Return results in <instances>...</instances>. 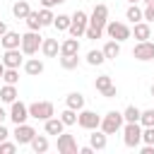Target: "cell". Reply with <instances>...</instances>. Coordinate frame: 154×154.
Returning a JSON list of instances; mask_svg holds the SVG:
<instances>
[{"label":"cell","mask_w":154,"mask_h":154,"mask_svg":"<svg viewBox=\"0 0 154 154\" xmlns=\"http://www.w3.org/2000/svg\"><path fill=\"white\" fill-rule=\"evenodd\" d=\"M123 144L130 149H137L142 144V125L140 123H123Z\"/></svg>","instance_id":"6da1fadb"},{"label":"cell","mask_w":154,"mask_h":154,"mask_svg":"<svg viewBox=\"0 0 154 154\" xmlns=\"http://www.w3.org/2000/svg\"><path fill=\"white\" fill-rule=\"evenodd\" d=\"M87 24H89V14H87V12H82V10H75V12L70 14V26H67L70 36L82 38V36H84V31H87Z\"/></svg>","instance_id":"7a4b0ae2"},{"label":"cell","mask_w":154,"mask_h":154,"mask_svg":"<svg viewBox=\"0 0 154 154\" xmlns=\"http://www.w3.org/2000/svg\"><path fill=\"white\" fill-rule=\"evenodd\" d=\"M123 113L120 111H108L106 116H101V123H99V130H103L106 135H116L120 128H123Z\"/></svg>","instance_id":"3957f363"},{"label":"cell","mask_w":154,"mask_h":154,"mask_svg":"<svg viewBox=\"0 0 154 154\" xmlns=\"http://www.w3.org/2000/svg\"><path fill=\"white\" fill-rule=\"evenodd\" d=\"M41 41H43V36H41L38 31H26V34H22L19 51H22L24 55H36V53L41 51Z\"/></svg>","instance_id":"277c9868"},{"label":"cell","mask_w":154,"mask_h":154,"mask_svg":"<svg viewBox=\"0 0 154 154\" xmlns=\"http://www.w3.org/2000/svg\"><path fill=\"white\" fill-rule=\"evenodd\" d=\"M103 31H106L111 38L120 41V43L130 38V26H128L125 22H116V19H108V22H106V26H103Z\"/></svg>","instance_id":"5b68a950"},{"label":"cell","mask_w":154,"mask_h":154,"mask_svg":"<svg viewBox=\"0 0 154 154\" xmlns=\"http://www.w3.org/2000/svg\"><path fill=\"white\" fill-rule=\"evenodd\" d=\"M51 116H55V106L51 101H34V103H29V118L48 120Z\"/></svg>","instance_id":"8992f818"},{"label":"cell","mask_w":154,"mask_h":154,"mask_svg":"<svg viewBox=\"0 0 154 154\" xmlns=\"http://www.w3.org/2000/svg\"><path fill=\"white\" fill-rule=\"evenodd\" d=\"M99 123H101V116H99L96 111H87V108L77 111V125H79L82 130H96Z\"/></svg>","instance_id":"52a82bcc"},{"label":"cell","mask_w":154,"mask_h":154,"mask_svg":"<svg viewBox=\"0 0 154 154\" xmlns=\"http://www.w3.org/2000/svg\"><path fill=\"white\" fill-rule=\"evenodd\" d=\"M132 58L140 60V63H147V60H154V43L147 38V41H137L135 48H132Z\"/></svg>","instance_id":"ba28073f"},{"label":"cell","mask_w":154,"mask_h":154,"mask_svg":"<svg viewBox=\"0 0 154 154\" xmlns=\"http://www.w3.org/2000/svg\"><path fill=\"white\" fill-rule=\"evenodd\" d=\"M7 118H10L14 125L26 123V118H29V106L22 103V101H12V103H10V113H7Z\"/></svg>","instance_id":"9c48e42d"},{"label":"cell","mask_w":154,"mask_h":154,"mask_svg":"<svg viewBox=\"0 0 154 154\" xmlns=\"http://www.w3.org/2000/svg\"><path fill=\"white\" fill-rule=\"evenodd\" d=\"M34 135H36V130H34L31 125H26V123L14 125V132H12V137H14L17 144H29V142L34 140Z\"/></svg>","instance_id":"30bf717a"},{"label":"cell","mask_w":154,"mask_h":154,"mask_svg":"<svg viewBox=\"0 0 154 154\" xmlns=\"http://www.w3.org/2000/svg\"><path fill=\"white\" fill-rule=\"evenodd\" d=\"M106 22H108V7H106L103 2H99V5L91 10V14H89V24H91V26L103 29V26H106Z\"/></svg>","instance_id":"8fae6325"},{"label":"cell","mask_w":154,"mask_h":154,"mask_svg":"<svg viewBox=\"0 0 154 154\" xmlns=\"http://www.w3.org/2000/svg\"><path fill=\"white\" fill-rule=\"evenodd\" d=\"M58 152H60V154H77V152H79L77 140H75L72 135L60 132V135H58Z\"/></svg>","instance_id":"7c38bea8"},{"label":"cell","mask_w":154,"mask_h":154,"mask_svg":"<svg viewBox=\"0 0 154 154\" xmlns=\"http://www.w3.org/2000/svg\"><path fill=\"white\" fill-rule=\"evenodd\" d=\"M24 53L19 51V48H7L5 51V55H2V65L5 67H17L19 70V65H24V58H22Z\"/></svg>","instance_id":"4fadbf2b"},{"label":"cell","mask_w":154,"mask_h":154,"mask_svg":"<svg viewBox=\"0 0 154 154\" xmlns=\"http://www.w3.org/2000/svg\"><path fill=\"white\" fill-rule=\"evenodd\" d=\"M89 147L94 149V152H103L106 147H108V135L103 132V130H91V135H89Z\"/></svg>","instance_id":"5bb4252c"},{"label":"cell","mask_w":154,"mask_h":154,"mask_svg":"<svg viewBox=\"0 0 154 154\" xmlns=\"http://www.w3.org/2000/svg\"><path fill=\"white\" fill-rule=\"evenodd\" d=\"M43 130H46V135H60V132H65V123L58 118V116H51L48 120H43Z\"/></svg>","instance_id":"9a60e30c"},{"label":"cell","mask_w":154,"mask_h":154,"mask_svg":"<svg viewBox=\"0 0 154 154\" xmlns=\"http://www.w3.org/2000/svg\"><path fill=\"white\" fill-rule=\"evenodd\" d=\"M130 36H135L137 41H147L152 38V29H149V22H135V29H130Z\"/></svg>","instance_id":"2e32d148"},{"label":"cell","mask_w":154,"mask_h":154,"mask_svg":"<svg viewBox=\"0 0 154 154\" xmlns=\"http://www.w3.org/2000/svg\"><path fill=\"white\" fill-rule=\"evenodd\" d=\"M43 70H46L43 60H38V58H29V60H24V72H26L29 77H38V75H43Z\"/></svg>","instance_id":"e0dca14e"},{"label":"cell","mask_w":154,"mask_h":154,"mask_svg":"<svg viewBox=\"0 0 154 154\" xmlns=\"http://www.w3.org/2000/svg\"><path fill=\"white\" fill-rule=\"evenodd\" d=\"M0 43H2V48L7 51V48H19V43H22V34H17V31H5L2 36H0Z\"/></svg>","instance_id":"ac0fdd59"},{"label":"cell","mask_w":154,"mask_h":154,"mask_svg":"<svg viewBox=\"0 0 154 154\" xmlns=\"http://www.w3.org/2000/svg\"><path fill=\"white\" fill-rule=\"evenodd\" d=\"M41 53H43L46 58H55V55L60 53L58 38H43V41H41Z\"/></svg>","instance_id":"d6986e66"},{"label":"cell","mask_w":154,"mask_h":154,"mask_svg":"<svg viewBox=\"0 0 154 154\" xmlns=\"http://www.w3.org/2000/svg\"><path fill=\"white\" fill-rule=\"evenodd\" d=\"M103 58L106 60H116L118 55H120V41H116V38H108L106 43H103Z\"/></svg>","instance_id":"ffe728a7"},{"label":"cell","mask_w":154,"mask_h":154,"mask_svg":"<svg viewBox=\"0 0 154 154\" xmlns=\"http://www.w3.org/2000/svg\"><path fill=\"white\" fill-rule=\"evenodd\" d=\"M65 106L72 108V111H82V108H84V94H79V91H70V94L65 96Z\"/></svg>","instance_id":"44dd1931"},{"label":"cell","mask_w":154,"mask_h":154,"mask_svg":"<svg viewBox=\"0 0 154 154\" xmlns=\"http://www.w3.org/2000/svg\"><path fill=\"white\" fill-rule=\"evenodd\" d=\"M72 53H79V38L70 36L60 43V55H72Z\"/></svg>","instance_id":"7402d4cb"},{"label":"cell","mask_w":154,"mask_h":154,"mask_svg":"<svg viewBox=\"0 0 154 154\" xmlns=\"http://www.w3.org/2000/svg\"><path fill=\"white\" fill-rule=\"evenodd\" d=\"M29 144H31V149H34L36 154H46L48 147H51V144H48V137H46V135H38V132L34 135V140H31Z\"/></svg>","instance_id":"603a6c76"},{"label":"cell","mask_w":154,"mask_h":154,"mask_svg":"<svg viewBox=\"0 0 154 154\" xmlns=\"http://www.w3.org/2000/svg\"><path fill=\"white\" fill-rule=\"evenodd\" d=\"M29 12H31V5H29L26 0H17V2L12 5V14H14V19H26Z\"/></svg>","instance_id":"cb8c5ba5"},{"label":"cell","mask_w":154,"mask_h":154,"mask_svg":"<svg viewBox=\"0 0 154 154\" xmlns=\"http://www.w3.org/2000/svg\"><path fill=\"white\" fill-rule=\"evenodd\" d=\"M17 84H5L2 89H0V101L2 103H12V101H17Z\"/></svg>","instance_id":"d4e9b609"},{"label":"cell","mask_w":154,"mask_h":154,"mask_svg":"<svg viewBox=\"0 0 154 154\" xmlns=\"http://www.w3.org/2000/svg\"><path fill=\"white\" fill-rule=\"evenodd\" d=\"M103 51H99V48H91L89 53H87V63L91 65V67H99V65H103Z\"/></svg>","instance_id":"484cf974"},{"label":"cell","mask_w":154,"mask_h":154,"mask_svg":"<svg viewBox=\"0 0 154 154\" xmlns=\"http://www.w3.org/2000/svg\"><path fill=\"white\" fill-rule=\"evenodd\" d=\"M79 65V53H72V55H60V67L63 70H75Z\"/></svg>","instance_id":"4316f807"},{"label":"cell","mask_w":154,"mask_h":154,"mask_svg":"<svg viewBox=\"0 0 154 154\" xmlns=\"http://www.w3.org/2000/svg\"><path fill=\"white\" fill-rule=\"evenodd\" d=\"M125 19L132 22V24H135V22H142V7H137V2H132V5L125 10Z\"/></svg>","instance_id":"83f0119b"},{"label":"cell","mask_w":154,"mask_h":154,"mask_svg":"<svg viewBox=\"0 0 154 154\" xmlns=\"http://www.w3.org/2000/svg\"><path fill=\"white\" fill-rule=\"evenodd\" d=\"M24 22H26L29 31H41V29H43V24H41V19H38V12H34V10L26 14V19H24Z\"/></svg>","instance_id":"f1b7e54d"},{"label":"cell","mask_w":154,"mask_h":154,"mask_svg":"<svg viewBox=\"0 0 154 154\" xmlns=\"http://www.w3.org/2000/svg\"><path fill=\"white\" fill-rule=\"evenodd\" d=\"M51 26H53L55 31H67V26H70V14H55Z\"/></svg>","instance_id":"f546056e"},{"label":"cell","mask_w":154,"mask_h":154,"mask_svg":"<svg viewBox=\"0 0 154 154\" xmlns=\"http://www.w3.org/2000/svg\"><path fill=\"white\" fill-rule=\"evenodd\" d=\"M111 84H113L111 75H99V77L94 79V89H96V91H101V94H103V91H106V89H108Z\"/></svg>","instance_id":"4dcf8cb0"},{"label":"cell","mask_w":154,"mask_h":154,"mask_svg":"<svg viewBox=\"0 0 154 154\" xmlns=\"http://www.w3.org/2000/svg\"><path fill=\"white\" fill-rule=\"evenodd\" d=\"M140 113H142V111H140L137 106H128V108L123 111V120H125V123H140Z\"/></svg>","instance_id":"1f68e13d"},{"label":"cell","mask_w":154,"mask_h":154,"mask_svg":"<svg viewBox=\"0 0 154 154\" xmlns=\"http://www.w3.org/2000/svg\"><path fill=\"white\" fill-rule=\"evenodd\" d=\"M2 82H5V84H17V82H19V70H17V67H5Z\"/></svg>","instance_id":"d6a6232c"},{"label":"cell","mask_w":154,"mask_h":154,"mask_svg":"<svg viewBox=\"0 0 154 154\" xmlns=\"http://www.w3.org/2000/svg\"><path fill=\"white\" fill-rule=\"evenodd\" d=\"M58 118L65 123V128H67V125H75V123H77V111H72V108H67V106H65V111H63Z\"/></svg>","instance_id":"836d02e7"},{"label":"cell","mask_w":154,"mask_h":154,"mask_svg":"<svg viewBox=\"0 0 154 154\" xmlns=\"http://www.w3.org/2000/svg\"><path fill=\"white\" fill-rule=\"evenodd\" d=\"M53 17H55V14H53L51 7H41V10H38V19H41L43 26H51V24H53Z\"/></svg>","instance_id":"e575fe53"},{"label":"cell","mask_w":154,"mask_h":154,"mask_svg":"<svg viewBox=\"0 0 154 154\" xmlns=\"http://www.w3.org/2000/svg\"><path fill=\"white\" fill-rule=\"evenodd\" d=\"M140 125L147 128V125H154V108H147L140 113Z\"/></svg>","instance_id":"d590c367"},{"label":"cell","mask_w":154,"mask_h":154,"mask_svg":"<svg viewBox=\"0 0 154 154\" xmlns=\"http://www.w3.org/2000/svg\"><path fill=\"white\" fill-rule=\"evenodd\" d=\"M84 36H87V38H91V41H96V38H101V36H103V29L87 24V31H84Z\"/></svg>","instance_id":"8d00e7d4"},{"label":"cell","mask_w":154,"mask_h":154,"mask_svg":"<svg viewBox=\"0 0 154 154\" xmlns=\"http://www.w3.org/2000/svg\"><path fill=\"white\" fill-rule=\"evenodd\" d=\"M17 147H19L17 142H7V140H2V142H0V154H14Z\"/></svg>","instance_id":"74e56055"},{"label":"cell","mask_w":154,"mask_h":154,"mask_svg":"<svg viewBox=\"0 0 154 154\" xmlns=\"http://www.w3.org/2000/svg\"><path fill=\"white\" fill-rule=\"evenodd\" d=\"M142 142L144 144H154V125L142 128Z\"/></svg>","instance_id":"f35d334b"},{"label":"cell","mask_w":154,"mask_h":154,"mask_svg":"<svg viewBox=\"0 0 154 154\" xmlns=\"http://www.w3.org/2000/svg\"><path fill=\"white\" fill-rule=\"evenodd\" d=\"M142 19H144V22H149V24L154 22V5H147V7L142 10Z\"/></svg>","instance_id":"ab89813d"},{"label":"cell","mask_w":154,"mask_h":154,"mask_svg":"<svg viewBox=\"0 0 154 154\" xmlns=\"http://www.w3.org/2000/svg\"><path fill=\"white\" fill-rule=\"evenodd\" d=\"M118 96V89H116V84H111L106 91H103V99H116Z\"/></svg>","instance_id":"60d3db41"},{"label":"cell","mask_w":154,"mask_h":154,"mask_svg":"<svg viewBox=\"0 0 154 154\" xmlns=\"http://www.w3.org/2000/svg\"><path fill=\"white\" fill-rule=\"evenodd\" d=\"M38 2H41V7H51V10H53L55 5H63L65 0H38Z\"/></svg>","instance_id":"b9f144b4"},{"label":"cell","mask_w":154,"mask_h":154,"mask_svg":"<svg viewBox=\"0 0 154 154\" xmlns=\"http://www.w3.org/2000/svg\"><path fill=\"white\" fill-rule=\"evenodd\" d=\"M7 137H10V130H7V128L0 123V142H2V140H7Z\"/></svg>","instance_id":"7bdbcfd3"},{"label":"cell","mask_w":154,"mask_h":154,"mask_svg":"<svg viewBox=\"0 0 154 154\" xmlns=\"http://www.w3.org/2000/svg\"><path fill=\"white\" fill-rule=\"evenodd\" d=\"M142 154H154V144H144L142 147Z\"/></svg>","instance_id":"ee69618b"},{"label":"cell","mask_w":154,"mask_h":154,"mask_svg":"<svg viewBox=\"0 0 154 154\" xmlns=\"http://www.w3.org/2000/svg\"><path fill=\"white\" fill-rule=\"evenodd\" d=\"M91 152H94V149H91L89 144H87V147H79V154H91Z\"/></svg>","instance_id":"f6af8a7d"},{"label":"cell","mask_w":154,"mask_h":154,"mask_svg":"<svg viewBox=\"0 0 154 154\" xmlns=\"http://www.w3.org/2000/svg\"><path fill=\"white\" fill-rule=\"evenodd\" d=\"M5 118H7V113H5V108L0 106V123H5Z\"/></svg>","instance_id":"bcb514c9"},{"label":"cell","mask_w":154,"mask_h":154,"mask_svg":"<svg viewBox=\"0 0 154 154\" xmlns=\"http://www.w3.org/2000/svg\"><path fill=\"white\" fill-rule=\"evenodd\" d=\"M5 31H7V24H5V22H0V36H2Z\"/></svg>","instance_id":"7dc6e473"},{"label":"cell","mask_w":154,"mask_h":154,"mask_svg":"<svg viewBox=\"0 0 154 154\" xmlns=\"http://www.w3.org/2000/svg\"><path fill=\"white\" fill-rule=\"evenodd\" d=\"M2 72H5V65H2V60H0V82H2Z\"/></svg>","instance_id":"c3c4849f"},{"label":"cell","mask_w":154,"mask_h":154,"mask_svg":"<svg viewBox=\"0 0 154 154\" xmlns=\"http://www.w3.org/2000/svg\"><path fill=\"white\" fill-rule=\"evenodd\" d=\"M144 5H154V0H144Z\"/></svg>","instance_id":"681fc988"},{"label":"cell","mask_w":154,"mask_h":154,"mask_svg":"<svg viewBox=\"0 0 154 154\" xmlns=\"http://www.w3.org/2000/svg\"><path fill=\"white\" fill-rule=\"evenodd\" d=\"M149 94H152V96H154V84H152V89H149Z\"/></svg>","instance_id":"f907efd6"},{"label":"cell","mask_w":154,"mask_h":154,"mask_svg":"<svg viewBox=\"0 0 154 154\" xmlns=\"http://www.w3.org/2000/svg\"><path fill=\"white\" fill-rule=\"evenodd\" d=\"M128 2H130V5H132V2H140V0H128Z\"/></svg>","instance_id":"816d5d0a"}]
</instances>
